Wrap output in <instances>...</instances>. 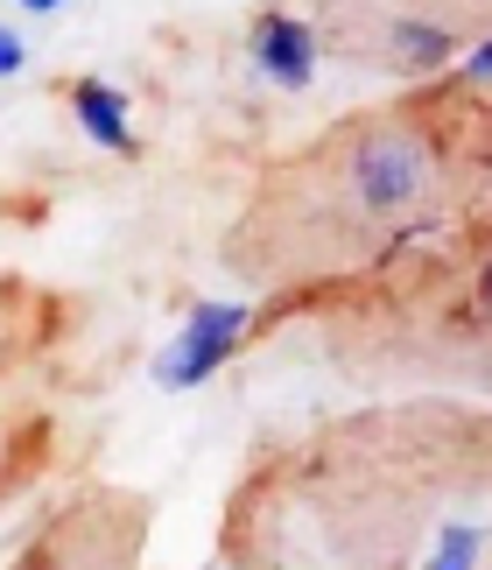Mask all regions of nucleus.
I'll list each match as a JSON object with an SVG mask.
<instances>
[{
  "mask_svg": "<svg viewBox=\"0 0 492 570\" xmlns=\"http://www.w3.org/2000/svg\"><path fill=\"white\" fill-rule=\"evenodd\" d=\"M345 184H352V205L373 212V218L409 212L415 197L436 184V148L422 141L415 127H373V135L352 148Z\"/></svg>",
  "mask_w": 492,
  "mask_h": 570,
  "instance_id": "1",
  "label": "nucleus"
},
{
  "mask_svg": "<svg viewBox=\"0 0 492 570\" xmlns=\"http://www.w3.org/2000/svg\"><path fill=\"white\" fill-rule=\"evenodd\" d=\"M246 332H254V311H246V303H197V311L176 324V338L155 353V381L176 387V394L205 387L246 345Z\"/></svg>",
  "mask_w": 492,
  "mask_h": 570,
  "instance_id": "2",
  "label": "nucleus"
},
{
  "mask_svg": "<svg viewBox=\"0 0 492 570\" xmlns=\"http://www.w3.org/2000/svg\"><path fill=\"white\" fill-rule=\"evenodd\" d=\"M246 50H254V71L275 85V92H309V85H317V29H309L303 14L267 8L254 21V36H246Z\"/></svg>",
  "mask_w": 492,
  "mask_h": 570,
  "instance_id": "3",
  "label": "nucleus"
},
{
  "mask_svg": "<svg viewBox=\"0 0 492 570\" xmlns=\"http://www.w3.org/2000/svg\"><path fill=\"white\" fill-rule=\"evenodd\" d=\"M71 120L85 127V141L106 148V156H134V106L120 85L106 78H78L71 85Z\"/></svg>",
  "mask_w": 492,
  "mask_h": 570,
  "instance_id": "4",
  "label": "nucleus"
},
{
  "mask_svg": "<svg viewBox=\"0 0 492 570\" xmlns=\"http://www.w3.org/2000/svg\"><path fill=\"white\" fill-rule=\"evenodd\" d=\"M387 57L401 71H443V63L457 57V36L443 29V21H422V14H401L387 29Z\"/></svg>",
  "mask_w": 492,
  "mask_h": 570,
  "instance_id": "5",
  "label": "nucleus"
},
{
  "mask_svg": "<svg viewBox=\"0 0 492 570\" xmlns=\"http://www.w3.org/2000/svg\"><path fill=\"white\" fill-rule=\"evenodd\" d=\"M479 557H485V529H479V521H443V535H436V550H430L422 570H479Z\"/></svg>",
  "mask_w": 492,
  "mask_h": 570,
  "instance_id": "6",
  "label": "nucleus"
},
{
  "mask_svg": "<svg viewBox=\"0 0 492 570\" xmlns=\"http://www.w3.org/2000/svg\"><path fill=\"white\" fill-rule=\"evenodd\" d=\"M464 78H472V85H492V29L472 42V50H464Z\"/></svg>",
  "mask_w": 492,
  "mask_h": 570,
  "instance_id": "7",
  "label": "nucleus"
},
{
  "mask_svg": "<svg viewBox=\"0 0 492 570\" xmlns=\"http://www.w3.org/2000/svg\"><path fill=\"white\" fill-rule=\"evenodd\" d=\"M21 63H29V42H21L14 29H0V78H14Z\"/></svg>",
  "mask_w": 492,
  "mask_h": 570,
  "instance_id": "8",
  "label": "nucleus"
},
{
  "mask_svg": "<svg viewBox=\"0 0 492 570\" xmlns=\"http://www.w3.org/2000/svg\"><path fill=\"white\" fill-rule=\"evenodd\" d=\"M14 8H21V14H57L63 0H14Z\"/></svg>",
  "mask_w": 492,
  "mask_h": 570,
  "instance_id": "9",
  "label": "nucleus"
},
{
  "mask_svg": "<svg viewBox=\"0 0 492 570\" xmlns=\"http://www.w3.org/2000/svg\"><path fill=\"white\" fill-rule=\"evenodd\" d=\"M479 303H485V311H492V261H485V268H479Z\"/></svg>",
  "mask_w": 492,
  "mask_h": 570,
  "instance_id": "10",
  "label": "nucleus"
}]
</instances>
